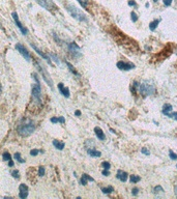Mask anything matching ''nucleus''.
I'll list each match as a JSON object with an SVG mask.
<instances>
[{
	"label": "nucleus",
	"instance_id": "obj_1",
	"mask_svg": "<svg viewBox=\"0 0 177 199\" xmlns=\"http://www.w3.org/2000/svg\"><path fill=\"white\" fill-rule=\"evenodd\" d=\"M34 130H35L34 123L29 118H23L20 121V123L18 125V128H17L18 134L22 137L30 136V135L34 132Z\"/></svg>",
	"mask_w": 177,
	"mask_h": 199
},
{
	"label": "nucleus",
	"instance_id": "obj_2",
	"mask_svg": "<svg viewBox=\"0 0 177 199\" xmlns=\"http://www.w3.org/2000/svg\"><path fill=\"white\" fill-rule=\"evenodd\" d=\"M134 86L137 88V90L139 91V94L143 97H148L152 96L156 92V86L153 84L149 82H140L138 83L137 81L134 82Z\"/></svg>",
	"mask_w": 177,
	"mask_h": 199
},
{
	"label": "nucleus",
	"instance_id": "obj_3",
	"mask_svg": "<svg viewBox=\"0 0 177 199\" xmlns=\"http://www.w3.org/2000/svg\"><path fill=\"white\" fill-rule=\"evenodd\" d=\"M32 78L34 79L35 81V84L32 86V89H31L32 99L34 100L35 103L41 105V83H39V76H37V74L33 73Z\"/></svg>",
	"mask_w": 177,
	"mask_h": 199
},
{
	"label": "nucleus",
	"instance_id": "obj_4",
	"mask_svg": "<svg viewBox=\"0 0 177 199\" xmlns=\"http://www.w3.org/2000/svg\"><path fill=\"white\" fill-rule=\"evenodd\" d=\"M66 10H67V12L70 14V16L73 18H75V19H77L78 21L80 22H87V18H86V15L83 14V12L80 10V8H78L77 6H75L74 4L72 3H68L65 5Z\"/></svg>",
	"mask_w": 177,
	"mask_h": 199
},
{
	"label": "nucleus",
	"instance_id": "obj_5",
	"mask_svg": "<svg viewBox=\"0 0 177 199\" xmlns=\"http://www.w3.org/2000/svg\"><path fill=\"white\" fill-rule=\"evenodd\" d=\"M16 49L18 50V52H19L20 54H21L22 56H23L24 58H25L27 61L31 60V56H30V53L28 52V50L26 49V48L24 47V46L22 45V44H17V45H16Z\"/></svg>",
	"mask_w": 177,
	"mask_h": 199
},
{
	"label": "nucleus",
	"instance_id": "obj_6",
	"mask_svg": "<svg viewBox=\"0 0 177 199\" xmlns=\"http://www.w3.org/2000/svg\"><path fill=\"white\" fill-rule=\"evenodd\" d=\"M36 1L39 5L43 6V7L47 10H54V8H56L53 0H36Z\"/></svg>",
	"mask_w": 177,
	"mask_h": 199
},
{
	"label": "nucleus",
	"instance_id": "obj_7",
	"mask_svg": "<svg viewBox=\"0 0 177 199\" xmlns=\"http://www.w3.org/2000/svg\"><path fill=\"white\" fill-rule=\"evenodd\" d=\"M12 16H13V19H14L15 23H16V25L18 26V28H19V29L21 30V32L23 33V34H27V32H28L27 28H25L23 25H22V23H21V22H20L19 17H18V14H17V13H16V12H14V13H13V14H12Z\"/></svg>",
	"mask_w": 177,
	"mask_h": 199
},
{
	"label": "nucleus",
	"instance_id": "obj_8",
	"mask_svg": "<svg viewBox=\"0 0 177 199\" xmlns=\"http://www.w3.org/2000/svg\"><path fill=\"white\" fill-rule=\"evenodd\" d=\"M28 193H29V190H28L27 185H25V183H21V185L19 186V197L21 199L27 198Z\"/></svg>",
	"mask_w": 177,
	"mask_h": 199
},
{
	"label": "nucleus",
	"instance_id": "obj_9",
	"mask_svg": "<svg viewBox=\"0 0 177 199\" xmlns=\"http://www.w3.org/2000/svg\"><path fill=\"white\" fill-rule=\"evenodd\" d=\"M117 68L121 71H130L133 68H135V65L134 63H130V62H124V61H118L117 62Z\"/></svg>",
	"mask_w": 177,
	"mask_h": 199
},
{
	"label": "nucleus",
	"instance_id": "obj_10",
	"mask_svg": "<svg viewBox=\"0 0 177 199\" xmlns=\"http://www.w3.org/2000/svg\"><path fill=\"white\" fill-rule=\"evenodd\" d=\"M68 50L74 56H81V48L76 43L68 44Z\"/></svg>",
	"mask_w": 177,
	"mask_h": 199
},
{
	"label": "nucleus",
	"instance_id": "obj_11",
	"mask_svg": "<svg viewBox=\"0 0 177 199\" xmlns=\"http://www.w3.org/2000/svg\"><path fill=\"white\" fill-rule=\"evenodd\" d=\"M37 68H39V70L41 72V75H43L44 80H45L46 82H47L48 85H50L51 88H52V87H53V82H52V80H51V78H50V79L48 78V73H47V71H46L45 68H43V66L41 68V65H37Z\"/></svg>",
	"mask_w": 177,
	"mask_h": 199
},
{
	"label": "nucleus",
	"instance_id": "obj_12",
	"mask_svg": "<svg viewBox=\"0 0 177 199\" xmlns=\"http://www.w3.org/2000/svg\"><path fill=\"white\" fill-rule=\"evenodd\" d=\"M57 87H58V89L60 90L61 94H62L63 97H65V98H70V89H68L67 87H64V85H63V83H58V85H57Z\"/></svg>",
	"mask_w": 177,
	"mask_h": 199
},
{
	"label": "nucleus",
	"instance_id": "obj_13",
	"mask_svg": "<svg viewBox=\"0 0 177 199\" xmlns=\"http://www.w3.org/2000/svg\"><path fill=\"white\" fill-rule=\"evenodd\" d=\"M116 177L118 178L119 180H121L122 183H125L127 180V177H129V174L125 171H122V170H118L116 174Z\"/></svg>",
	"mask_w": 177,
	"mask_h": 199
},
{
	"label": "nucleus",
	"instance_id": "obj_14",
	"mask_svg": "<svg viewBox=\"0 0 177 199\" xmlns=\"http://www.w3.org/2000/svg\"><path fill=\"white\" fill-rule=\"evenodd\" d=\"M30 46H31V47L33 48V49L35 50V52H36L37 54L39 55V56H41V57H43L44 59H45V60H47V61H48V63H49V65H50V63H51V59L49 58V56H48V55H46L45 53H43V52H41V51L39 50V48H37V47H36V46H35V45H33V44H30Z\"/></svg>",
	"mask_w": 177,
	"mask_h": 199
},
{
	"label": "nucleus",
	"instance_id": "obj_15",
	"mask_svg": "<svg viewBox=\"0 0 177 199\" xmlns=\"http://www.w3.org/2000/svg\"><path fill=\"white\" fill-rule=\"evenodd\" d=\"M94 133H96V137L99 139V140L104 141V140L106 139V136H105V134H104L103 130H101L99 127H96V128H94Z\"/></svg>",
	"mask_w": 177,
	"mask_h": 199
},
{
	"label": "nucleus",
	"instance_id": "obj_16",
	"mask_svg": "<svg viewBox=\"0 0 177 199\" xmlns=\"http://www.w3.org/2000/svg\"><path fill=\"white\" fill-rule=\"evenodd\" d=\"M88 180H89V182H94V178L91 177V176H89L87 173H83V175H82V177H81V185L86 186Z\"/></svg>",
	"mask_w": 177,
	"mask_h": 199
},
{
	"label": "nucleus",
	"instance_id": "obj_17",
	"mask_svg": "<svg viewBox=\"0 0 177 199\" xmlns=\"http://www.w3.org/2000/svg\"><path fill=\"white\" fill-rule=\"evenodd\" d=\"M87 154H89V156L93 157V158H98V157L101 156V151H98V150H96V149H88Z\"/></svg>",
	"mask_w": 177,
	"mask_h": 199
},
{
	"label": "nucleus",
	"instance_id": "obj_18",
	"mask_svg": "<svg viewBox=\"0 0 177 199\" xmlns=\"http://www.w3.org/2000/svg\"><path fill=\"white\" fill-rule=\"evenodd\" d=\"M53 145L55 146V149H57L59 150H62L65 146L64 142H62V141H60V140H53Z\"/></svg>",
	"mask_w": 177,
	"mask_h": 199
},
{
	"label": "nucleus",
	"instance_id": "obj_19",
	"mask_svg": "<svg viewBox=\"0 0 177 199\" xmlns=\"http://www.w3.org/2000/svg\"><path fill=\"white\" fill-rule=\"evenodd\" d=\"M161 112H163V114L164 115H166V116H167L170 112H172V105L171 104H165L164 107H163V110H161Z\"/></svg>",
	"mask_w": 177,
	"mask_h": 199
},
{
	"label": "nucleus",
	"instance_id": "obj_20",
	"mask_svg": "<svg viewBox=\"0 0 177 199\" xmlns=\"http://www.w3.org/2000/svg\"><path fill=\"white\" fill-rule=\"evenodd\" d=\"M160 21H161V20L156 19V20H153L152 22H150V23H149V29L151 30V31H154V30H156V28L158 27Z\"/></svg>",
	"mask_w": 177,
	"mask_h": 199
},
{
	"label": "nucleus",
	"instance_id": "obj_21",
	"mask_svg": "<svg viewBox=\"0 0 177 199\" xmlns=\"http://www.w3.org/2000/svg\"><path fill=\"white\" fill-rule=\"evenodd\" d=\"M101 192L104 194H111L114 192V188L112 186H109V187H106V188H101Z\"/></svg>",
	"mask_w": 177,
	"mask_h": 199
},
{
	"label": "nucleus",
	"instance_id": "obj_22",
	"mask_svg": "<svg viewBox=\"0 0 177 199\" xmlns=\"http://www.w3.org/2000/svg\"><path fill=\"white\" fill-rule=\"evenodd\" d=\"M66 65L68 66V68H70V71L73 73V74H74V75H76V76H78V77H80V75H79V73L77 72L76 70H75V68H74V66H73L72 65H70V63L68 62V61H66Z\"/></svg>",
	"mask_w": 177,
	"mask_h": 199
},
{
	"label": "nucleus",
	"instance_id": "obj_23",
	"mask_svg": "<svg viewBox=\"0 0 177 199\" xmlns=\"http://www.w3.org/2000/svg\"><path fill=\"white\" fill-rule=\"evenodd\" d=\"M2 159H3V161H10L12 160V156H10V154L8 151H4L2 154Z\"/></svg>",
	"mask_w": 177,
	"mask_h": 199
},
{
	"label": "nucleus",
	"instance_id": "obj_24",
	"mask_svg": "<svg viewBox=\"0 0 177 199\" xmlns=\"http://www.w3.org/2000/svg\"><path fill=\"white\" fill-rule=\"evenodd\" d=\"M130 183H137L140 182L141 177H140V176H138V175H135V174H133V175L130 176Z\"/></svg>",
	"mask_w": 177,
	"mask_h": 199
},
{
	"label": "nucleus",
	"instance_id": "obj_25",
	"mask_svg": "<svg viewBox=\"0 0 177 199\" xmlns=\"http://www.w3.org/2000/svg\"><path fill=\"white\" fill-rule=\"evenodd\" d=\"M153 193L154 194H163L164 193V189H163V187L161 186H156V188L153 189Z\"/></svg>",
	"mask_w": 177,
	"mask_h": 199
},
{
	"label": "nucleus",
	"instance_id": "obj_26",
	"mask_svg": "<svg viewBox=\"0 0 177 199\" xmlns=\"http://www.w3.org/2000/svg\"><path fill=\"white\" fill-rule=\"evenodd\" d=\"M14 157H15V160H17L19 163H22V164H23V163H25V160L21 158V154H20V152H16Z\"/></svg>",
	"mask_w": 177,
	"mask_h": 199
},
{
	"label": "nucleus",
	"instance_id": "obj_27",
	"mask_svg": "<svg viewBox=\"0 0 177 199\" xmlns=\"http://www.w3.org/2000/svg\"><path fill=\"white\" fill-rule=\"evenodd\" d=\"M101 166L104 168V169H108V170H109L110 168H111V165H110V163L107 162V161H104V162H101Z\"/></svg>",
	"mask_w": 177,
	"mask_h": 199
},
{
	"label": "nucleus",
	"instance_id": "obj_28",
	"mask_svg": "<svg viewBox=\"0 0 177 199\" xmlns=\"http://www.w3.org/2000/svg\"><path fill=\"white\" fill-rule=\"evenodd\" d=\"M45 173H46L45 167H44V166H39V176H44V175H45Z\"/></svg>",
	"mask_w": 177,
	"mask_h": 199
},
{
	"label": "nucleus",
	"instance_id": "obj_29",
	"mask_svg": "<svg viewBox=\"0 0 177 199\" xmlns=\"http://www.w3.org/2000/svg\"><path fill=\"white\" fill-rule=\"evenodd\" d=\"M77 1H78L84 8H87V5H88V2H89V0H77Z\"/></svg>",
	"mask_w": 177,
	"mask_h": 199
},
{
	"label": "nucleus",
	"instance_id": "obj_30",
	"mask_svg": "<svg viewBox=\"0 0 177 199\" xmlns=\"http://www.w3.org/2000/svg\"><path fill=\"white\" fill-rule=\"evenodd\" d=\"M169 157L171 158V160H177V154H175L173 150H170L169 151Z\"/></svg>",
	"mask_w": 177,
	"mask_h": 199
},
{
	"label": "nucleus",
	"instance_id": "obj_31",
	"mask_svg": "<svg viewBox=\"0 0 177 199\" xmlns=\"http://www.w3.org/2000/svg\"><path fill=\"white\" fill-rule=\"evenodd\" d=\"M167 116L170 117V118H173V119H176L177 120V112H170Z\"/></svg>",
	"mask_w": 177,
	"mask_h": 199
},
{
	"label": "nucleus",
	"instance_id": "obj_32",
	"mask_svg": "<svg viewBox=\"0 0 177 199\" xmlns=\"http://www.w3.org/2000/svg\"><path fill=\"white\" fill-rule=\"evenodd\" d=\"M130 17H132V21L133 22H137V20H138V17H137L136 13L132 12V14H130Z\"/></svg>",
	"mask_w": 177,
	"mask_h": 199
},
{
	"label": "nucleus",
	"instance_id": "obj_33",
	"mask_svg": "<svg viewBox=\"0 0 177 199\" xmlns=\"http://www.w3.org/2000/svg\"><path fill=\"white\" fill-rule=\"evenodd\" d=\"M141 152H142L143 154H145V156H149L150 154V151L147 149H145V147H143V149H141Z\"/></svg>",
	"mask_w": 177,
	"mask_h": 199
},
{
	"label": "nucleus",
	"instance_id": "obj_34",
	"mask_svg": "<svg viewBox=\"0 0 177 199\" xmlns=\"http://www.w3.org/2000/svg\"><path fill=\"white\" fill-rule=\"evenodd\" d=\"M39 149H32V150H30V154H31V156H33V157L37 156V154H39Z\"/></svg>",
	"mask_w": 177,
	"mask_h": 199
},
{
	"label": "nucleus",
	"instance_id": "obj_35",
	"mask_svg": "<svg viewBox=\"0 0 177 199\" xmlns=\"http://www.w3.org/2000/svg\"><path fill=\"white\" fill-rule=\"evenodd\" d=\"M12 175L14 176L15 178H19V171H18V170H14V171H12Z\"/></svg>",
	"mask_w": 177,
	"mask_h": 199
},
{
	"label": "nucleus",
	"instance_id": "obj_36",
	"mask_svg": "<svg viewBox=\"0 0 177 199\" xmlns=\"http://www.w3.org/2000/svg\"><path fill=\"white\" fill-rule=\"evenodd\" d=\"M138 193H139V189H138V188H135V189L132 190V194L134 196H137V195H138Z\"/></svg>",
	"mask_w": 177,
	"mask_h": 199
},
{
	"label": "nucleus",
	"instance_id": "obj_37",
	"mask_svg": "<svg viewBox=\"0 0 177 199\" xmlns=\"http://www.w3.org/2000/svg\"><path fill=\"white\" fill-rule=\"evenodd\" d=\"M101 173H103V175H105V176H109L110 175V171L108 169H104Z\"/></svg>",
	"mask_w": 177,
	"mask_h": 199
},
{
	"label": "nucleus",
	"instance_id": "obj_38",
	"mask_svg": "<svg viewBox=\"0 0 177 199\" xmlns=\"http://www.w3.org/2000/svg\"><path fill=\"white\" fill-rule=\"evenodd\" d=\"M172 3V0H164V4H165L166 6H170Z\"/></svg>",
	"mask_w": 177,
	"mask_h": 199
},
{
	"label": "nucleus",
	"instance_id": "obj_39",
	"mask_svg": "<svg viewBox=\"0 0 177 199\" xmlns=\"http://www.w3.org/2000/svg\"><path fill=\"white\" fill-rule=\"evenodd\" d=\"M51 123H59L58 117H52V118H51Z\"/></svg>",
	"mask_w": 177,
	"mask_h": 199
},
{
	"label": "nucleus",
	"instance_id": "obj_40",
	"mask_svg": "<svg viewBox=\"0 0 177 199\" xmlns=\"http://www.w3.org/2000/svg\"><path fill=\"white\" fill-rule=\"evenodd\" d=\"M58 120H59V123H65V119H64V117H62V116L58 117Z\"/></svg>",
	"mask_w": 177,
	"mask_h": 199
},
{
	"label": "nucleus",
	"instance_id": "obj_41",
	"mask_svg": "<svg viewBox=\"0 0 177 199\" xmlns=\"http://www.w3.org/2000/svg\"><path fill=\"white\" fill-rule=\"evenodd\" d=\"M75 115L80 116L81 115V111H80V110H76V111H75Z\"/></svg>",
	"mask_w": 177,
	"mask_h": 199
},
{
	"label": "nucleus",
	"instance_id": "obj_42",
	"mask_svg": "<svg viewBox=\"0 0 177 199\" xmlns=\"http://www.w3.org/2000/svg\"><path fill=\"white\" fill-rule=\"evenodd\" d=\"M8 166H10V167H13V166H14V161L13 160L8 161Z\"/></svg>",
	"mask_w": 177,
	"mask_h": 199
},
{
	"label": "nucleus",
	"instance_id": "obj_43",
	"mask_svg": "<svg viewBox=\"0 0 177 199\" xmlns=\"http://www.w3.org/2000/svg\"><path fill=\"white\" fill-rule=\"evenodd\" d=\"M129 5L130 6H133V5L135 6V5H136V2H135V1H129Z\"/></svg>",
	"mask_w": 177,
	"mask_h": 199
},
{
	"label": "nucleus",
	"instance_id": "obj_44",
	"mask_svg": "<svg viewBox=\"0 0 177 199\" xmlns=\"http://www.w3.org/2000/svg\"><path fill=\"white\" fill-rule=\"evenodd\" d=\"M174 192H175V195L177 197V187H174Z\"/></svg>",
	"mask_w": 177,
	"mask_h": 199
},
{
	"label": "nucleus",
	"instance_id": "obj_45",
	"mask_svg": "<svg viewBox=\"0 0 177 199\" xmlns=\"http://www.w3.org/2000/svg\"><path fill=\"white\" fill-rule=\"evenodd\" d=\"M110 131H111V132L113 133V134H115V131H114V130H113V129H110Z\"/></svg>",
	"mask_w": 177,
	"mask_h": 199
},
{
	"label": "nucleus",
	"instance_id": "obj_46",
	"mask_svg": "<svg viewBox=\"0 0 177 199\" xmlns=\"http://www.w3.org/2000/svg\"><path fill=\"white\" fill-rule=\"evenodd\" d=\"M156 1H158V0H154V2H156Z\"/></svg>",
	"mask_w": 177,
	"mask_h": 199
},
{
	"label": "nucleus",
	"instance_id": "obj_47",
	"mask_svg": "<svg viewBox=\"0 0 177 199\" xmlns=\"http://www.w3.org/2000/svg\"><path fill=\"white\" fill-rule=\"evenodd\" d=\"M176 167H177V165H176Z\"/></svg>",
	"mask_w": 177,
	"mask_h": 199
}]
</instances>
